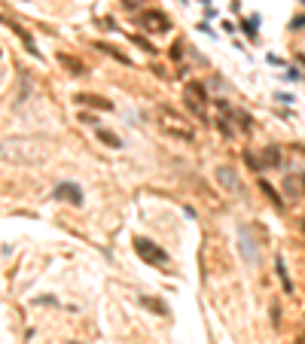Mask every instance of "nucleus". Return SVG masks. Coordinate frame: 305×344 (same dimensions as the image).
<instances>
[{"instance_id":"5","label":"nucleus","mask_w":305,"mask_h":344,"mask_svg":"<svg viewBox=\"0 0 305 344\" xmlns=\"http://www.w3.org/2000/svg\"><path fill=\"white\" fill-rule=\"evenodd\" d=\"M186 104L193 113H198V116H205V104H208V98H205V88H201L198 83H189L186 86Z\"/></svg>"},{"instance_id":"18","label":"nucleus","mask_w":305,"mask_h":344,"mask_svg":"<svg viewBox=\"0 0 305 344\" xmlns=\"http://www.w3.org/2000/svg\"><path fill=\"white\" fill-rule=\"evenodd\" d=\"M144 305H146V308H153V311H156V314H162V317L168 314V311H165V305H162L159 299H146V295H144Z\"/></svg>"},{"instance_id":"17","label":"nucleus","mask_w":305,"mask_h":344,"mask_svg":"<svg viewBox=\"0 0 305 344\" xmlns=\"http://www.w3.org/2000/svg\"><path fill=\"white\" fill-rule=\"evenodd\" d=\"M244 162H247V165H251L253 171H266V168H263V162H259V158H256V155H253L251 150H244Z\"/></svg>"},{"instance_id":"20","label":"nucleus","mask_w":305,"mask_h":344,"mask_svg":"<svg viewBox=\"0 0 305 344\" xmlns=\"http://www.w3.org/2000/svg\"><path fill=\"white\" fill-rule=\"evenodd\" d=\"M290 28H305V16H296V18L290 21Z\"/></svg>"},{"instance_id":"21","label":"nucleus","mask_w":305,"mask_h":344,"mask_svg":"<svg viewBox=\"0 0 305 344\" xmlns=\"http://www.w3.org/2000/svg\"><path fill=\"white\" fill-rule=\"evenodd\" d=\"M299 232L305 235V216H302V220H299Z\"/></svg>"},{"instance_id":"6","label":"nucleus","mask_w":305,"mask_h":344,"mask_svg":"<svg viewBox=\"0 0 305 344\" xmlns=\"http://www.w3.org/2000/svg\"><path fill=\"white\" fill-rule=\"evenodd\" d=\"M217 183H220L223 189H229L232 195H241V192H244V186H241V180L235 177V171H232L229 165H220V168H217Z\"/></svg>"},{"instance_id":"13","label":"nucleus","mask_w":305,"mask_h":344,"mask_svg":"<svg viewBox=\"0 0 305 344\" xmlns=\"http://www.w3.org/2000/svg\"><path fill=\"white\" fill-rule=\"evenodd\" d=\"M98 140H101V143H107L110 150H119V146H122V140H119V137L113 134V131H107V128H98Z\"/></svg>"},{"instance_id":"16","label":"nucleus","mask_w":305,"mask_h":344,"mask_svg":"<svg viewBox=\"0 0 305 344\" xmlns=\"http://www.w3.org/2000/svg\"><path fill=\"white\" fill-rule=\"evenodd\" d=\"M98 49H101V52H107V55H113V58H119L122 64H128V58H126V55H122V52H116V49H113V46H107V43H98Z\"/></svg>"},{"instance_id":"8","label":"nucleus","mask_w":305,"mask_h":344,"mask_svg":"<svg viewBox=\"0 0 305 344\" xmlns=\"http://www.w3.org/2000/svg\"><path fill=\"white\" fill-rule=\"evenodd\" d=\"M284 192L290 195V198H302V195H305V174L287 177V180H284Z\"/></svg>"},{"instance_id":"19","label":"nucleus","mask_w":305,"mask_h":344,"mask_svg":"<svg viewBox=\"0 0 305 344\" xmlns=\"http://www.w3.org/2000/svg\"><path fill=\"white\" fill-rule=\"evenodd\" d=\"M144 0H122V9H138Z\"/></svg>"},{"instance_id":"10","label":"nucleus","mask_w":305,"mask_h":344,"mask_svg":"<svg viewBox=\"0 0 305 344\" xmlns=\"http://www.w3.org/2000/svg\"><path fill=\"white\" fill-rule=\"evenodd\" d=\"M275 271H278V280H281V286H284V292L293 295V280H290V274H287L284 256H275Z\"/></svg>"},{"instance_id":"11","label":"nucleus","mask_w":305,"mask_h":344,"mask_svg":"<svg viewBox=\"0 0 305 344\" xmlns=\"http://www.w3.org/2000/svg\"><path fill=\"white\" fill-rule=\"evenodd\" d=\"M76 101L86 107H98V110H113V104L107 98H101V95H76Z\"/></svg>"},{"instance_id":"2","label":"nucleus","mask_w":305,"mask_h":344,"mask_svg":"<svg viewBox=\"0 0 305 344\" xmlns=\"http://www.w3.org/2000/svg\"><path fill=\"white\" fill-rule=\"evenodd\" d=\"M159 125H162V131L165 134H171L174 140H196V131L189 128V122L183 116H177V113H171L168 107H159Z\"/></svg>"},{"instance_id":"14","label":"nucleus","mask_w":305,"mask_h":344,"mask_svg":"<svg viewBox=\"0 0 305 344\" xmlns=\"http://www.w3.org/2000/svg\"><path fill=\"white\" fill-rule=\"evenodd\" d=\"M229 116L238 122L241 131H251V116H247V113H241V110H229Z\"/></svg>"},{"instance_id":"7","label":"nucleus","mask_w":305,"mask_h":344,"mask_svg":"<svg viewBox=\"0 0 305 344\" xmlns=\"http://www.w3.org/2000/svg\"><path fill=\"white\" fill-rule=\"evenodd\" d=\"M55 198H61V201H71V204H83V192H80V186L61 183V186H55Z\"/></svg>"},{"instance_id":"3","label":"nucleus","mask_w":305,"mask_h":344,"mask_svg":"<svg viewBox=\"0 0 305 344\" xmlns=\"http://www.w3.org/2000/svg\"><path fill=\"white\" fill-rule=\"evenodd\" d=\"M134 250H138V256H141L144 262H150V265H159V268L168 265V253H165L162 247H156L153 241H146V238H134Z\"/></svg>"},{"instance_id":"1","label":"nucleus","mask_w":305,"mask_h":344,"mask_svg":"<svg viewBox=\"0 0 305 344\" xmlns=\"http://www.w3.org/2000/svg\"><path fill=\"white\" fill-rule=\"evenodd\" d=\"M49 143L40 137H3L0 140V158L9 165H40L49 158Z\"/></svg>"},{"instance_id":"12","label":"nucleus","mask_w":305,"mask_h":344,"mask_svg":"<svg viewBox=\"0 0 305 344\" xmlns=\"http://www.w3.org/2000/svg\"><path fill=\"white\" fill-rule=\"evenodd\" d=\"M281 165V150L278 146H266L263 150V168H278Z\"/></svg>"},{"instance_id":"9","label":"nucleus","mask_w":305,"mask_h":344,"mask_svg":"<svg viewBox=\"0 0 305 344\" xmlns=\"http://www.w3.org/2000/svg\"><path fill=\"white\" fill-rule=\"evenodd\" d=\"M58 64L67 67L73 76H86V64H83L80 58H73V55H67V52H58Z\"/></svg>"},{"instance_id":"4","label":"nucleus","mask_w":305,"mask_h":344,"mask_svg":"<svg viewBox=\"0 0 305 344\" xmlns=\"http://www.w3.org/2000/svg\"><path fill=\"white\" fill-rule=\"evenodd\" d=\"M141 25H144L146 31H153V34H165L171 21H168V16H165V13H159V9H146L144 18H141Z\"/></svg>"},{"instance_id":"15","label":"nucleus","mask_w":305,"mask_h":344,"mask_svg":"<svg viewBox=\"0 0 305 344\" xmlns=\"http://www.w3.org/2000/svg\"><path fill=\"white\" fill-rule=\"evenodd\" d=\"M259 189H263L266 195H269V198H272V204H275V207H284V201H281V195L272 189V186H269V183L266 180H259Z\"/></svg>"}]
</instances>
